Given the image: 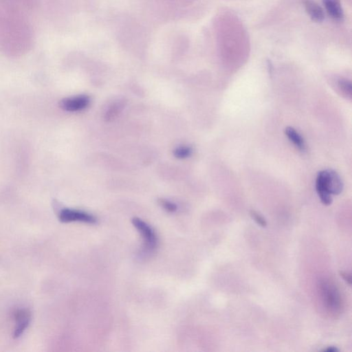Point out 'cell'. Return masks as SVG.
I'll return each instance as SVG.
<instances>
[{"label":"cell","mask_w":352,"mask_h":352,"mask_svg":"<svg viewBox=\"0 0 352 352\" xmlns=\"http://www.w3.org/2000/svg\"><path fill=\"white\" fill-rule=\"evenodd\" d=\"M316 189L322 203L325 206L330 205L332 203V195H338L342 193V179L335 171H321L316 177Z\"/></svg>","instance_id":"6da1fadb"},{"label":"cell","mask_w":352,"mask_h":352,"mask_svg":"<svg viewBox=\"0 0 352 352\" xmlns=\"http://www.w3.org/2000/svg\"><path fill=\"white\" fill-rule=\"evenodd\" d=\"M132 223L141 234L145 241V246H144L143 253L142 256L146 255H150L156 249L157 246V237L154 230L149 225H148L145 221L138 218H134L132 220Z\"/></svg>","instance_id":"7a4b0ae2"},{"label":"cell","mask_w":352,"mask_h":352,"mask_svg":"<svg viewBox=\"0 0 352 352\" xmlns=\"http://www.w3.org/2000/svg\"><path fill=\"white\" fill-rule=\"evenodd\" d=\"M13 318L15 321L13 337L17 339L22 337L29 327L32 319L31 311L28 308H17L13 311Z\"/></svg>","instance_id":"3957f363"},{"label":"cell","mask_w":352,"mask_h":352,"mask_svg":"<svg viewBox=\"0 0 352 352\" xmlns=\"http://www.w3.org/2000/svg\"><path fill=\"white\" fill-rule=\"evenodd\" d=\"M58 217L60 221L63 223L73 222V221H81L88 223H95L96 219L91 215L73 209H63L59 211Z\"/></svg>","instance_id":"277c9868"},{"label":"cell","mask_w":352,"mask_h":352,"mask_svg":"<svg viewBox=\"0 0 352 352\" xmlns=\"http://www.w3.org/2000/svg\"><path fill=\"white\" fill-rule=\"evenodd\" d=\"M90 99L86 95L66 98L60 102V107L66 112H75L86 109L89 105Z\"/></svg>","instance_id":"5b68a950"},{"label":"cell","mask_w":352,"mask_h":352,"mask_svg":"<svg viewBox=\"0 0 352 352\" xmlns=\"http://www.w3.org/2000/svg\"><path fill=\"white\" fill-rule=\"evenodd\" d=\"M305 7L306 11L309 17L316 22H322L325 18V14L323 8L317 3L312 0H306Z\"/></svg>","instance_id":"8992f818"},{"label":"cell","mask_w":352,"mask_h":352,"mask_svg":"<svg viewBox=\"0 0 352 352\" xmlns=\"http://www.w3.org/2000/svg\"><path fill=\"white\" fill-rule=\"evenodd\" d=\"M323 3L332 18L337 21L343 20L344 14L340 0H323Z\"/></svg>","instance_id":"52a82bcc"},{"label":"cell","mask_w":352,"mask_h":352,"mask_svg":"<svg viewBox=\"0 0 352 352\" xmlns=\"http://www.w3.org/2000/svg\"><path fill=\"white\" fill-rule=\"evenodd\" d=\"M285 133L290 141L293 142L295 147L298 148L299 150L305 151V141L302 135L299 134L298 132L296 131V130L292 127H288L285 129Z\"/></svg>","instance_id":"ba28073f"},{"label":"cell","mask_w":352,"mask_h":352,"mask_svg":"<svg viewBox=\"0 0 352 352\" xmlns=\"http://www.w3.org/2000/svg\"><path fill=\"white\" fill-rule=\"evenodd\" d=\"M124 102H117L108 109L105 114V119L107 121H112L119 115L120 112L124 108Z\"/></svg>","instance_id":"9c48e42d"},{"label":"cell","mask_w":352,"mask_h":352,"mask_svg":"<svg viewBox=\"0 0 352 352\" xmlns=\"http://www.w3.org/2000/svg\"><path fill=\"white\" fill-rule=\"evenodd\" d=\"M338 88L341 94L346 97H352V84L346 79H340L337 83Z\"/></svg>","instance_id":"30bf717a"},{"label":"cell","mask_w":352,"mask_h":352,"mask_svg":"<svg viewBox=\"0 0 352 352\" xmlns=\"http://www.w3.org/2000/svg\"><path fill=\"white\" fill-rule=\"evenodd\" d=\"M192 154V149L187 146H182L176 148L174 151V156L178 159H184V158H189Z\"/></svg>","instance_id":"8fae6325"},{"label":"cell","mask_w":352,"mask_h":352,"mask_svg":"<svg viewBox=\"0 0 352 352\" xmlns=\"http://www.w3.org/2000/svg\"><path fill=\"white\" fill-rule=\"evenodd\" d=\"M159 204L165 209L167 211L170 213H174L177 211V207L176 204L173 203V202L168 201V200H164V199H161L159 200Z\"/></svg>","instance_id":"7c38bea8"},{"label":"cell","mask_w":352,"mask_h":352,"mask_svg":"<svg viewBox=\"0 0 352 352\" xmlns=\"http://www.w3.org/2000/svg\"><path fill=\"white\" fill-rule=\"evenodd\" d=\"M251 216L252 218L254 220L255 222L258 223V225H260V226L263 227V228H265V227L267 226L266 220H265V218H264L263 216H262L261 215L258 214L256 211H251Z\"/></svg>","instance_id":"4fadbf2b"},{"label":"cell","mask_w":352,"mask_h":352,"mask_svg":"<svg viewBox=\"0 0 352 352\" xmlns=\"http://www.w3.org/2000/svg\"><path fill=\"white\" fill-rule=\"evenodd\" d=\"M339 273L341 277H342L343 279H344L348 284L351 285L352 277L350 274L347 273L346 272H343V271H340Z\"/></svg>","instance_id":"5bb4252c"},{"label":"cell","mask_w":352,"mask_h":352,"mask_svg":"<svg viewBox=\"0 0 352 352\" xmlns=\"http://www.w3.org/2000/svg\"><path fill=\"white\" fill-rule=\"evenodd\" d=\"M323 352H339V350L337 349L336 347H328V348H326V349H324L323 350Z\"/></svg>","instance_id":"9a60e30c"}]
</instances>
